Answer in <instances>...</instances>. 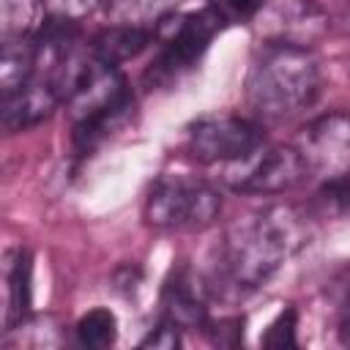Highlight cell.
Instances as JSON below:
<instances>
[{
    "mask_svg": "<svg viewBox=\"0 0 350 350\" xmlns=\"http://www.w3.org/2000/svg\"><path fill=\"white\" fill-rule=\"evenodd\" d=\"M150 41H156L153 27H142V25H126V22H115L109 27H104L101 33H96L88 44L90 55L104 63V66H120L131 57H137Z\"/></svg>",
    "mask_w": 350,
    "mask_h": 350,
    "instance_id": "12",
    "label": "cell"
},
{
    "mask_svg": "<svg viewBox=\"0 0 350 350\" xmlns=\"http://www.w3.org/2000/svg\"><path fill=\"white\" fill-rule=\"evenodd\" d=\"M60 101H63L60 93L49 82L33 77L27 85H22L11 93H3V129L8 134L25 131V129L46 120Z\"/></svg>",
    "mask_w": 350,
    "mask_h": 350,
    "instance_id": "11",
    "label": "cell"
},
{
    "mask_svg": "<svg viewBox=\"0 0 350 350\" xmlns=\"http://www.w3.org/2000/svg\"><path fill=\"white\" fill-rule=\"evenodd\" d=\"M161 309H164V320H170L180 331L205 328L208 325V293H205V284L189 268L172 271V276L167 279V284L161 290Z\"/></svg>",
    "mask_w": 350,
    "mask_h": 350,
    "instance_id": "10",
    "label": "cell"
},
{
    "mask_svg": "<svg viewBox=\"0 0 350 350\" xmlns=\"http://www.w3.org/2000/svg\"><path fill=\"white\" fill-rule=\"evenodd\" d=\"M265 145V131L257 120L241 115H208L191 123L186 153L197 164H235Z\"/></svg>",
    "mask_w": 350,
    "mask_h": 350,
    "instance_id": "6",
    "label": "cell"
},
{
    "mask_svg": "<svg viewBox=\"0 0 350 350\" xmlns=\"http://www.w3.org/2000/svg\"><path fill=\"white\" fill-rule=\"evenodd\" d=\"M101 3L107 5V14L115 22L156 27L164 16L175 14L180 0H101Z\"/></svg>",
    "mask_w": 350,
    "mask_h": 350,
    "instance_id": "15",
    "label": "cell"
},
{
    "mask_svg": "<svg viewBox=\"0 0 350 350\" xmlns=\"http://www.w3.org/2000/svg\"><path fill=\"white\" fill-rule=\"evenodd\" d=\"M221 213V194L194 175H161L145 202V221L164 232H197Z\"/></svg>",
    "mask_w": 350,
    "mask_h": 350,
    "instance_id": "4",
    "label": "cell"
},
{
    "mask_svg": "<svg viewBox=\"0 0 350 350\" xmlns=\"http://www.w3.org/2000/svg\"><path fill=\"white\" fill-rule=\"evenodd\" d=\"M74 334H77V342L82 347L101 350V347H109L118 339V320L109 309L98 306V309H90L88 314L79 317Z\"/></svg>",
    "mask_w": 350,
    "mask_h": 350,
    "instance_id": "16",
    "label": "cell"
},
{
    "mask_svg": "<svg viewBox=\"0 0 350 350\" xmlns=\"http://www.w3.org/2000/svg\"><path fill=\"white\" fill-rule=\"evenodd\" d=\"M306 178L312 175L295 145H262L243 161L224 167V180L243 194H284Z\"/></svg>",
    "mask_w": 350,
    "mask_h": 350,
    "instance_id": "7",
    "label": "cell"
},
{
    "mask_svg": "<svg viewBox=\"0 0 350 350\" xmlns=\"http://www.w3.org/2000/svg\"><path fill=\"white\" fill-rule=\"evenodd\" d=\"M317 200L328 211H347L350 208V172L325 178V183L317 191Z\"/></svg>",
    "mask_w": 350,
    "mask_h": 350,
    "instance_id": "19",
    "label": "cell"
},
{
    "mask_svg": "<svg viewBox=\"0 0 350 350\" xmlns=\"http://www.w3.org/2000/svg\"><path fill=\"white\" fill-rule=\"evenodd\" d=\"M309 175H339L350 164V115L328 112L312 120L295 142Z\"/></svg>",
    "mask_w": 350,
    "mask_h": 350,
    "instance_id": "9",
    "label": "cell"
},
{
    "mask_svg": "<svg viewBox=\"0 0 350 350\" xmlns=\"http://www.w3.org/2000/svg\"><path fill=\"white\" fill-rule=\"evenodd\" d=\"M265 0H208L211 8H216L227 25L232 22H252Z\"/></svg>",
    "mask_w": 350,
    "mask_h": 350,
    "instance_id": "21",
    "label": "cell"
},
{
    "mask_svg": "<svg viewBox=\"0 0 350 350\" xmlns=\"http://www.w3.org/2000/svg\"><path fill=\"white\" fill-rule=\"evenodd\" d=\"M30 254L25 249H16L14 257L8 260V312H5V331H14L27 323L30 314Z\"/></svg>",
    "mask_w": 350,
    "mask_h": 350,
    "instance_id": "14",
    "label": "cell"
},
{
    "mask_svg": "<svg viewBox=\"0 0 350 350\" xmlns=\"http://www.w3.org/2000/svg\"><path fill=\"white\" fill-rule=\"evenodd\" d=\"M295 309L287 306L265 331L262 336V345L265 347H293L295 345Z\"/></svg>",
    "mask_w": 350,
    "mask_h": 350,
    "instance_id": "20",
    "label": "cell"
},
{
    "mask_svg": "<svg viewBox=\"0 0 350 350\" xmlns=\"http://www.w3.org/2000/svg\"><path fill=\"white\" fill-rule=\"evenodd\" d=\"M178 345H180V328L172 325V323L164 320V317H161V323L142 339V347H164V350H170V347H178Z\"/></svg>",
    "mask_w": 350,
    "mask_h": 350,
    "instance_id": "22",
    "label": "cell"
},
{
    "mask_svg": "<svg viewBox=\"0 0 350 350\" xmlns=\"http://www.w3.org/2000/svg\"><path fill=\"white\" fill-rule=\"evenodd\" d=\"M41 5L49 19L79 25L85 16H90L101 5V0H41Z\"/></svg>",
    "mask_w": 350,
    "mask_h": 350,
    "instance_id": "18",
    "label": "cell"
},
{
    "mask_svg": "<svg viewBox=\"0 0 350 350\" xmlns=\"http://www.w3.org/2000/svg\"><path fill=\"white\" fill-rule=\"evenodd\" d=\"M36 77V38L30 36H14L3 38L0 52V90L11 93L22 85H27Z\"/></svg>",
    "mask_w": 350,
    "mask_h": 350,
    "instance_id": "13",
    "label": "cell"
},
{
    "mask_svg": "<svg viewBox=\"0 0 350 350\" xmlns=\"http://www.w3.org/2000/svg\"><path fill=\"white\" fill-rule=\"evenodd\" d=\"M224 25H227L224 16L211 5L191 11V14L164 16L153 27L161 49H159V57L145 71V82L167 85V82L178 79L183 71H189L191 66H197V60L205 55V49L211 46V41L216 38V33Z\"/></svg>",
    "mask_w": 350,
    "mask_h": 350,
    "instance_id": "5",
    "label": "cell"
},
{
    "mask_svg": "<svg viewBox=\"0 0 350 350\" xmlns=\"http://www.w3.org/2000/svg\"><path fill=\"white\" fill-rule=\"evenodd\" d=\"M38 8H44L41 0H0V30H3V38L36 33Z\"/></svg>",
    "mask_w": 350,
    "mask_h": 350,
    "instance_id": "17",
    "label": "cell"
},
{
    "mask_svg": "<svg viewBox=\"0 0 350 350\" xmlns=\"http://www.w3.org/2000/svg\"><path fill=\"white\" fill-rule=\"evenodd\" d=\"M66 104L74 120V148L79 153H88L129 123L134 96L115 66H104L93 57L88 74Z\"/></svg>",
    "mask_w": 350,
    "mask_h": 350,
    "instance_id": "3",
    "label": "cell"
},
{
    "mask_svg": "<svg viewBox=\"0 0 350 350\" xmlns=\"http://www.w3.org/2000/svg\"><path fill=\"white\" fill-rule=\"evenodd\" d=\"M252 22H257L262 44L309 46L325 30L328 16L312 0H265Z\"/></svg>",
    "mask_w": 350,
    "mask_h": 350,
    "instance_id": "8",
    "label": "cell"
},
{
    "mask_svg": "<svg viewBox=\"0 0 350 350\" xmlns=\"http://www.w3.org/2000/svg\"><path fill=\"white\" fill-rule=\"evenodd\" d=\"M309 238L304 216L290 205H268L235 221L221 243V271L243 290L265 284Z\"/></svg>",
    "mask_w": 350,
    "mask_h": 350,
    "instance_id": "1",
    "label": "cell"
},
{
    "mask_svg": "<svg viewBox=\"0 0 350 350\" xmlns=\"http://www.w3.org/2000/svg\"><path fill=\"white\" fill-rule=\"evenodd\" d=\"M320 96V66L309 46L262 44L246 79V101L260 120H287Z\"/></svg>",
    "mask_w": 350,
    "mask_h": 350,
    "instance_id": "2",
    "label": "cell"
}]
</instances>
